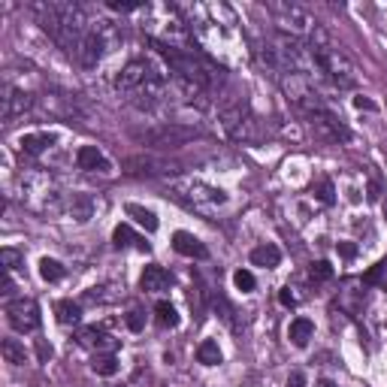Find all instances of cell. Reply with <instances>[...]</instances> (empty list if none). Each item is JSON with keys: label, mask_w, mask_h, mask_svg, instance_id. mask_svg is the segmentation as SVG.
<instances>
[{"label": "cell", "mask_w": 387, "mask_h": 387, "mask_svg": "<svg viewBox=\"0 0 387 387\" xmlns=\"http://www.w3.org/2000/svg\"><path fill=\"white\" fill-rule=\"evenodd\" d=\"M118 91L140 109H152L154 103H161L167 97V79L163 70L149 58H133L124 64V70L115 79Z\"/></svg>", "instance_id": "obj_2"}, {"label": "cell", "mask_w": 387, "mask_h": 387, "mask_svg": "<svg viewBox=\"0 0 387 387\" xmlns=\"http://www.w3.org/2000/svg\"><path fill=\"white\" fill-rule=\"evenodd\" d=\"M76 167L85 170V173H109L112 163L106 161V154L97 149V145H82L76 152Z\"/></svg>", "instance_id": "obj_13"}, {"label": "cell", "mask_w": 387, "mask_h": 387, "mask_svg": "<svg viewBox=\"0 0 387 387\" xmlns=\"http://www.w3.org/2000/svg\"><path fill=\"white\" fill-rule=\"evenodd\" d=\"M112 13H133V9H143L140 0H109L106 3Z\"/></svg>", "instance_id": "obj_34"}, {"label": "cell", "mask_w": 387, "mask_h": 387, "mask_svg": "<svg viewBox=\"0 0 387 387\" xmlns=\"http://www.w3.org/2000/svg\"><path fill=\"white\" fill-rule=\"evenodd\" d=\"M0 354H3V360L13 363V366H24V360H27L24 345L15 342V339H3V345H0Z\"/></svg>", "instance_id": "obj_24"}, {"label": "cell", "mask_w": 387, "mask_h": 387, "mask_svg": "<svg viewBox=\"0 0 387 387\" xmlns=\"http://www.w3.org/2000/svg\"><path fill=\"white\" fill-rule=\"evenodd\" d=\"M64 272H67V270H64L58 261H52V257H43V261H40V275H43V282L54 284V282L64 279Z\"/></svg>", "instance_id": "obj_28"}, {"label": "cell", "mask_w": 387, "mask_h": 387, "mask_svg": "<svg viewBox=\"0 0 387 387\" xmlns=\"http://www.w3.org/2000/svg\"><path fill=\"white\" fill-rule=\"evenodd\" d=\"M122 297V291H115L112 284H100V288L85 291V302H94V306H106V302H115Z\"/></svg>", "instance_id": "obj_22"}, {"label": "cell", "mask_w": 387, "mask_h": 387, "mask_svg": "<svg viewBox=\"0 0 387 387\" xmlns=\"http://www.w3.org/2000/svg\"><path fill=\"white\" fill-rule=\"evenodd\" d=\"M336 251L342 254V257H354V254H357V248H354L351 242H339V245H336Z\"/></svg>", "instance_id": "obj_39"}, {"label": "cell", "mask_w": 387, "mask_h": 387, "mask_svg": "<svg viewBox=\"0 0 387 387\" xmlns=\"http://www.w3.org/2000/svg\"><path fill=\"white\" fill-rule=\"evenodd\" d=\"M212 306H215V312L221 315V321H224V324L233 327V309H230V302L221 297V293H218V297H212Z\"/></svg>", "instance_id": "obj_33"}, {"label": "cell", "mask_w": 387, "mask_h": 387, "mask_svg": "<svg viewBox=\"0 0 387 387\" xmlns=\"http://www.w3.org/2000/svg\"><path fill=\"white\" fill-rule=\"evenodd\" d=\"M309 275L312 282H330L333 279V266H330V261H315L309 266Z\"/></svg>", "instance_id": "obj_31"}, {"label": "cell", "mask_w": 387, "mask_h": 387, "mask_svg": "<svg viewBox=\"0 0 387 387\" xmlns=\"http://www.w3.org/2000/svg\"><path fill=\"white\" fill-rule=\"evenodd\" d=\"M124 212H127V215H131V218H133L140 227H145V230H149V233H154V230H158V215H154L152 209H145V206H136V203H127V206H124Z\"/></svg>", "instance_id": "obj_21"}, {"label": "cell", "mask_w": 387, "mask_h": 387, "mask_svg": "<svg viewBox=\"0 0 387 387\" xmlns=\"http://www.w3.org/2000/svg\"><path fill=\"white\" fill-rule=\"evenodd\" d=\"M200 131L194 124H179V122H163L158 127H149V131L136 133V140L149 149H158V152H167V149H179V145H188L194 140H200Z\"/></svg>", "instance_id": "obj_5"}, {"label": "cell", "mask_w": 387, "mask_h": 387, "mask_svg": "<svg viewBox=\"0 0 387 387\" xmlns=\"http://www.w3.org/2000/svg\"><path fill=\"white\" fill-rule=\"evenodd\" d=\"M284 387H306V375L302 372H291V379H288V384Z\"/></svg>", "instance_id": "obj_38"}, {"label": "cell", "mask_w": 387, "mask_h": 387, "mask_svg": "<svg viewBox=\"0 0 387 387\" xmlns=\"http://www.w3.org/2000/svg\"><path fill=\"white\" fill-rule=\"evenodd\" d=\"M34 13L40 18L43 31L52 36L54 43L61 45L64 52L76 54L82 40L91 34L94 22L85 15V9L79 3H70V0H49V3H34Z\"/></svg>", "instance_id": "obj_1"}, {"label": "cell", "mask_w": 387, "mask_h": 387, "mask_svg": "<svg viewBox=\"0 0 387 387\" xmlns=\"http://www.w3.org/2000/svg\"><path fill=\"white\" fill-rule=\"evenodd\" d=\"M154 318H158V324L161 327H179V312H176V306L173 302H167V300H161L158 306H154Z\"/></svg>", "instance_id": "obj_26"}, {"label": "cell", "mask_w": 387, "mask_h": 387, "mask_svg": "<svg viewBox=\"0 0 387 387\" xmlns=\"http://www.w3.org/2000/svg\"><path fill=\"white\" fill-rule=\"evenodd\" d=\"M6 321L15 333H34L40 330L43 318H40V306L31 300V297H22V300H13L6 306Z\"/></svg>", "instance_id": "obj_9"}, {"label": "cell", "mask_w": 387, "mask_h": 387, "mask_svg": "<svg viewBox=\"0 0 387 387\" xmlns=\"http://www.w3.org/2000/svg\"><path fill=\"white\" fill-rule=\"evenodd\" d=\"M173 248H176L179 254H185V257H197V261H203V257L209 254L206 245H203L194 233H188V230H179V233H173Z\"/></svg>", "instance_id": "obj_15"}, {"label": "cell", "mask_w": 387, "mask_h": 387, "mask_svg": "<svg viewBox=\"0 0 387 387\" xmlns=\"http://www.w3.org/2000/svg\"><path fill=\"white\" fill-rule=\"evenodd\" d=\"M170 284H173V275L163 270V266H145L140 275V288L145 293H161V291H167Z\"/></svg>", "instance_id": "obj_14"}, {"label": "cell", "mask_w": 387, "mask_h": 387, "mask_svg": "<svg viewBox=\"0 0 387 387\" xmlns=\"http://www.w3.org/2000/svg\"><path fill=\"white\" fill-rule=\"evenodd\" d=\"M52 145H54V133H49V131L24 133L22 140H18V149H22L24 154H43V152H49Z\"/></svg>", "instance_id": "obj_16"}, {"label": "cell", "mask_w": 387, "mask_h": 387, "mask_svg": "<svg viewBox=\"0 0 387 387\" xmlns=\"http://www.w3.org/2000/svg\"><path fill=\"white\" fill-rule=\"evenodd\" d=\"M76 342L82 348H91V351H97V354H109L115 348V339L106 333V330H100V327H79L76 330Z\"/></svg>", "instance_id": "obj_12"}, {"label": "cell", "mask_w": 387, "mask_h": 387, "mask_svg": "<svg viewBox=\"0 0 387 387\" xmlns=\"http://www.w3.org/2000/svg\"><path fill=\"white\" fill-rule=\"evenodd\" d=\"M251 263H254V266H263V270H272V266H279V263H282L279 245H272V242L257 245L254 251H251Z\"/></svg>", "instance_id": "obj_19"}, {"label": "cell", "mask_w": 387, "mask_h": 387, "mask_svg": "<svg viewBox=\"0 0 387 387\" xmlns=\"http://www.w3.org/2000/svg\"><path fill=\"white\" fill-rule=\"evenodd\" d=\"M22 263H24V257H22V251H15V248H3V251H0V266H3L6 272L18 270Z\"/></svg>", "instance_id": "obj_30"}, {"label": "cell", "mask_w": 387, "mask_h": 387, "mask_svg": "<svg viewBox=\"0 0 387 387\" xmlns=\"http://www.w3.org/2000/svg\"><path fill=\"white\" fill-rule=\"evenodd\" d=\"M67 212L76 221H88L91 212H94V200L91 197H82V194H73V200L67 203Z\"/></svg>", "instance_id": "obj_23"}, {"label": "cell", "mask_w": 387, "mask_h": 387, "mask_svg": "<svg viewBox=\"0 0 387 387\" xmlns=\"http://www.w3.org/2000/svg\"><path fill=\"white\" fill-rule=\"evenodd\" d=\"M279 300H282V306H288V309L300 306V297H297V293H293L291 288H282V291H279Z\"/></svg>", "instance_id": "obj_37"}, {"label": "cell", "mask_w": 387, "mask_h": 387, "mask_svg": "<svg viewBox=\"0 0 387 387\" xmlns=\"http://www.w3.org/2000/svg\"><path fill=\"white\" fill-rule=\"evenodd\" d=\"M384 270H387V263H375L372 270L363 275V284H379V282H381V275H384Z\"/></svg>", "instance_id": "obj_36"}, {"label": "cell", "mask_w": 387, "mask_h": 387, "mask_svg": "<svg viewBox=\"0 0 387 387\" xmlns=\"http://www.w3.org/2000/svg\"><path fill=\"white\" fill-rule=\"evenodd\" d=\"M318 387H336V384H333V381H321Z\"/></svg>", "instance_id": "obj_42"}, {"label": "cell", "mask_w": 387, "mask_h": 387, "mask_svg": "<svg viewBox=\"0 0 387 387\" xmlns=\"http://www.w3.org/2000/svg\"><path fill=\"white\" fill-rule=\"evenodd\" d=\"M0 106H3V122L13 124L18 115H24L27 109L34 106V97L27 94L24 88H15V85H9V82H3V97H0Z\"/></svg>", "instance_id": "obj_10"}, {"label": "cell", "mask_w": 387, "mask_h": 387, "mask_svg": "<svg viewBox=\"0 0 387 387\" xmlns=\"http://www.w3.org/2000/svg\"><path fill=\"white\" fill-rule=\"evenodd\" d=\"M112 242H115V248H140V251H152V245L145 242L143 236H136L131 224H118L112 230Z\"/></svg>", "instance_id": "obj_17"}, {"label": "cell", "mask_w": 387, "mask_h": 387, "mask_svg": "<svg viewBox=\"0 0 387 387\" xmlns=\"http://www.w3.org/2000/svg\"><path fill=\"white\" fill-rule=\"evenodd\" d=\"M197 360H200L203 366H218V363H221V348H218V342H212V339L200 342V348H197Z\"/></svg>", "instance_id": "obj_27"}, {"label": "cell", "mask_w": 387, "mask_h": 387, "mask_svg": "<svg viewBox=\"0 0 387 387\" xmlns=\"http://www.w3.org/2000/svg\"><path fill=\"white\" fill-rule=\"evenodd\" d=\"M91 370H94L97 375H103V379H109V375L118 372V357L109 351V354H94V360H91Z\"/></svg>", "instance_id": "obj_25"}, {"label": "cell", "mask_w": 387, "mask_h": 387, "mask_svg": "<svg viewBox=\"0 0 387 387\" xmlns=\"http://www.w3.org/2000/svg\"><path fill=\"white\" fill-rule=\"evenodd\" d=\"M312 191H315V197L321 203H327V206H333V203H336V191H333V182H330V179H318L315 185H312Z\"/></svg>", "instance_id": "obj_29"}, {"label": "cell", "mask_w": 387, "mask_h": 387, "mask_svg": "<svg viewBox=\"0 0 387 387\" xmlns=\"http://www.w3.org/2000/svg\"><path fill=\"white\" fill-rule=\"evenodd\" d=\"M173 194H176L179 200H185L194 209H212V206L227 203V194L221 188H212V185H206V182H194V179L176 182V185H173Z\"/></svg>", "instance_id": "obj_8"}, {"label": "cell", "mask_w": 387, "mask_h": 387, "mask_svg": "<svg viewBox=\"0 0 387 387\" xmlns=\"http://www.w3.org/2000/svg\"><path fill=\"white\" fill-rule=\"evenodd\" d=\"M354 106L357 109H370V112L375 109V103H372V100H366V97H354Z\"/></svg>", "instance_id": "obj_40"}, {"label": "cell", "mask_w": 387, "mask_h": 387, "mask_svg": "<svg viewBox=\"0 0 387 387\" xmlns=\"http://www.w3.org/2000/svg\"><path fill=\"white\" fill-rule=\"evenodd\" d=\"M233 284H236V288L242 291V293H251L257 282H254V275L248 272V270H236V272H233Z\"/></svg>", "instance_id": "obj_32"}, {"label": "cell", "mask_w": 387, "mask_h": 387, "mask_svg": "<svg viewBox=\"0 0 387 387\" xmlns=\"http://www.w3.org/2000/svg\"><path fill=\"white\" fill-rule=\"evenodd\" d=\"M312 336H315V324H312L309 318H293V321H291L288 339H291V342L297 345V348H306Z\"/></svg>", "instance_id": "obj_18"}, {"label": "cell", "mask_w": 387, "mask_h": 387, "mask_svg": "<svg viewBox=\"0 0 387 387\" xmlns=\"http://www.w3.org/2000/svg\"><path fill=\"white\" fill-rule=\"evenodd\" d=\"M384 288H387V282H384Z\"/></svg>", "instance_id": "obj_43"}, {"label": "cell", "mask_w": 387, "mask_h": 387, "mask_svg": "<svg viewBox=\"0 0 387 387\" xmlns=\"http://www.w3.org/2000/svg\"><path fill=\"white\" fill-rule=\"evenodd\" d=\"M309 52H312V58H315L318 73L333 82V88H357L360 73H357L354 61L339 49L333 43V36H330L321 24H315V31L309 34Z\"/></svg>", "instance_id": "obj_3"}, {"label": "cell", "mask_w": 387, "mask_h": 387, "mask_svg": "<svg viewBox=\"0 0 387 387\" xmlns=\"http://www.w3.org/2000/svg\"><path fill=\"white\" fill-rule=\"evenodd\" d=\"M124 170L133 173V176H173V173H179L176 163L170 161H161V158H152V154H133V158L124 161Z\"/></svg>", "instance_id": "obj_11"}, {"label": "cell", "mask_w": 387, "mask_h": 387, "mask_svg": "<svg viewBox=\"0 0 387 387\" xmlns=\"http://www.w3.org/2000/svg\"><path fill=\"white\" fill-rule=\"evenodd\" d=\"M54 318H58V324H64V327H76L82 321V306L73 300H61V302H54Z\"/></svg>", "instance_id": "obj_20"}, {"label": "cell", "mask_w": 387, "mask_h": 387, "mask_svg": "<svg viewBox=\"0 0 387 387\" xmlns=\"http://www.w3.org/2000/svg\"><path fill=\"white\" fill-rule=\"evenodd\" d=\"M22 200L27 209L34 212H43V215H49V212H67V197H64V191L58 188V182L52 176H45V173H27L22 176Z\"/></svg>", "instance_id": "obj_4"}, {"label": "cell", "mask_w": 387, "mask_h": 387, "mask_svg": "<svg viewBox=\"0 0 387 387\" xmlns=\"http://www.w3.org/2000/svg\"><path fill=\"white\" fill-rule=\"evenodd\" d=\"M36 351H40V360H49V357H52V345L40 342V348H36Z\"/></svg>", "instance_id": "obj_41"}, {"label": "cell", "mask_w": 387, "mask_h": 387, "mask_svg": "<svg viewBox=\"0 0 387 387\" xmlns=\"http://www.w3.org/2000/svg\"><path fill=\"white\" fill-rule=\"evenodd\" d=\"M124 324H127V330H133V333H140V330L145 327V315H143L140 309H133V312H127Z\"/></svg>", "instance_id": "obj_35"}, {"label": "cell", "mask_w": 387, "mask_h": 387, "mask_svg": "<svg viewBox=\"0 0 387 387\" xmlns=\"http://www.w3.org/2000/svg\"><path fill=\"white\" fill-rule=\"evenodd\" d=\"M266 9H270V15L275 18V24L282 27V34L288 36H309L312 31H315V18H312V13L306 6L293 3V0H270L266 3Z\"/></svg>", "instance_id": "obj_6"}, {"label": "cell", "mask_w": 387, "mask_h": 387, "mask_svg": "<svg viewBox=\"0 0 387 387\" xmlns=\"http://www.w3.org/2000/svg\"><path fill=\"white\" fill-rule=\"evenodd\" d=\"M221 127L227 131L230 140H242V143H251L261 136V131H257V118L251 115V109H248L245 103H230L221 109Z\"/></svg>", "instance_id": "obj_7"}]
</instances>
